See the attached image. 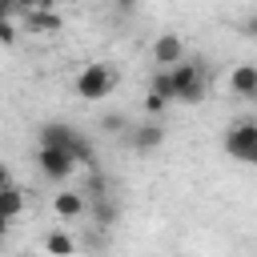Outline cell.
Returning a JSON list of instances; mask_svg holds the SVG:
<instances>
[{
  "instance_id": "6da1fadb",
  "label": "cell",
  "mask_w": 257,
  "mask_h": 257,
  "mask_svg": "<svg viewBox=\"0 0 257 257\" xmlns=\"http://www.w3.org/2000/svg\"><path fill=\"white\" fill-rule=\"evenodd\" d=\"M40 149H60V153H68L76 165H88V161H92V145H88L72 124H56V120L40 124Z\"/></svg>"
},
{
  "instance_id": "7a4b0ae2",
  "label": "cell",
  "mask_w": 257,
  "mask_h": 257,
  "mask_svg": "<svg viewBox=\"0 0 257 257\" xmlns=\"http://www.w3.org/2000/svg\"><path fill=\"white\" fill-rule=\"evenodd\" d=\"M169 84H173V100H181V104L205 100V72L197 60H181L177 68H169Z\"/></svg>"
},
{
  "instance_id": "3957f363",
  "label": "cell",
  "mask_w": 257,
  "mask_h": 257,
  "mask_svg": "<svg viewBox=\"0 0 257 257\" xmlns=\"http://www.w3.org/2000/svg\"><path fill=\"white\" fill-rule=\"evenodd\" d=\"M112 84H116V72H112V64H100V60L84 64L76 72V80H72V88H76L80 100H100V96L112 92Z\"/></svg>"
},
{
  "instance_id": "277c9868",
  "label": "cell",
  "mask_w": 257,
  "mask_h": 257,
  "mask_svg": "<svg viewBox=\"0 0 257 257\" xmlns=\"http://www.w3.org/2000/svg\"><path fill=\"white\" fill-rule=\"evenodd\" d=\"M225 153L237 157V161H257V124L253 120H237L229 133H225Z\"/></svg>"
},
{
  "instance_id": "5b68a950",
  "label": "cell",
  "mask_w": 257,
  "mask_h": 257,
  "mask_svg": "<svg viewBox=\"0 0 257 257\" xmlns=\"http://www.w3.org/2000/svg\"><path fill=\"white\" fill-rule=\"evenodd\" d=\"M36 165H40V173H44L48 181H64V177L76 169V161H72L68 153H60V149H36Z\"/></svg>"
},
{
  "instance_id": "8992f818",
  "label": "cell",
  "mask_w": 257,
  "mask_h": 257,
  "mask_svg": "<svg viewBox=\"0 0 257 257\" xmlns=\"http://www.w3.org/2000/svg\"><path fill=\"white\" fill-rule=\"evenodd\" d=\"M173 104V84H169V68H161L153 80H149V96H145V112L149 116H157V112H165Z\"/></svg>"
},
{
  "instance_id": "52a82bcc",
  "label": "cell",
  "mask_w": 257,
  "mask_h": 257,
  "mask_svg": "<svg viewBox=\"0 0 257 257\" xmlns=\"http://www.w3.org/2000/svg\"><path fill=\"white\" fill-rule=\"evenodd\" d=\"M153 60L177 68V64L185 60V44H181V36H177V32H161V36L153 40Z\"/></svg>"
},
{
  "instance_id": "ba28073f",
  "label": "cell",
  "mask_w": 257,
  "mask_h": 257,
  "mask_svg": "<svg viewBox=\"0 0 257 257\" xmlns=\"http://www.w3.org/2000/svg\"><path fill=\"white\" fill-rule=\"evenodd\" d=\"M28 28L32 32H60L64 28V16L52 12L48 4H36V8H28Z\"/></svg>"
},
{
  "instance_id": "9c48e42d",
  "label": "cell",
  "mask_w": 257,
  "mask_h": 257,
  "mask_svg": "<svg viewBox=\"0 0 257 257\" xmlns=\"http://www.w3.org/2000/svg\"><path fill=\"white\" fill-rule=\"evenodd\" d=\"M229 84H233V92H237V96L253 100V96H257V64H237V68H233V76H229Z\"/></svg>"
},
{
  "instance_id": "30bf717a",
  "label": "cell",
  "mask_w": 257,
  "mask_h": 257,
  "mask_svg": "<svg viewBox=\"0 0 257 257\" xmlns=\"http://www.w3.org/2000/svg\"><path fill=\"white\" fill-rule=\"evenodd\" d=\"M161 141H165V128H161L157 120L133 128V149H137V153H153V149H161Z\"/></svg>"
},
{
  "instance_id": "8fae6325",
  "label": "cell",
  "mask_w": 257,
  "mask_h": 257,
  "mask_svg": "<svg viewBox=\"0 0 257 257\" xmlns=\"http://www.w3.org/2000/svg\"><path fill=\"white\" fill-rule=\"evenodd\" d=\"M52 213L64 217V221H76V217L84 213V197H80V193H56V197H52Z\"/></svg>"
},
{
  "instance_id": "7c38bea8",
  "label": "cell",
  "mask_w": 257,
  "mask_h": 257,
  "mask_svg": "<svg viewBox=\"0 0 257 257\" xmlns=\"http://www.w3.org/2000/svg\"><path fill=\"white\" fill-rule=\"evenodd\" d=\"M20 213H24V193H20L16 185L0 189V217H4V221H12V217H20Z\"/></svg>"
},
{
  "instance_id": "4fadbf2b",
  "label": "cell",
  "mask_w": 257,
  "mask_h": 257,
  "mask_svg": "<svg viewBox=\"0 0 257 257\" xmlns=\"http://www.w3.org/2000/svg\"><path fill=\"white\" fill-rule=\"evenodd\" d=\"M44 249H48V257H72V253H76V241H72L64 229H56V233L44 237Z\"/></svg>"
},
{
  "instance_id": "5bb4252c",
  "label": "cell",
  "mask_w": 257,
  "mask_h": 257,
  "mask_svg": "<svg viewBox=\"0 0 257 257\" xmlns=\"http://www.w3.org/2000/svg\"><path fill=\"white\" fill-rule=\"evenodd\" d=\"M92 213H96V221H100V225H112V217H116V209L104 201V193H96V209H92Z\"/></svg>"
},
{
  "instance_id": "9a60e30c",
  "label": "cell",
  "mask_w": 257,
  "mask_h": 257,
  "mask_svg": "<svg viewBox=\"0 0 257 257\" xmlns=\"http://www.w3.org/2000/svg\"><path fill=\"white\" fill-rule=\"evenodd\" d=\"M0 44H16V24H12V20L0 24Z\"/></svg>"
},
{
  "instance_id": "2e32d148",
  "label": "cell",
  "mask_w": 257,
  "mask_h": 257,
  "mask_svg": "<svg viewBox=\"0 0 257 257\" xmlns=\"http://www.w3.org/2000/svg\"><path fill=\"white\" fill-rule=\"evenodd\" d=\"M104 128H108V133H120V128H124V120H120V116H108V120H104Z\"/></svg>"
},
{
  "instance_id": "e0dca14e",
  "label": "cell",
  "mask_w": 257,
  "mask_h": 257,
  "mask_svg": "<svg viewBox=\"0 0 257 257\" xmlns=\"http://www.w3.org/2000/svg\"><path fill=\"white\" fill-rule=\"evenodd\" d=\"M8 16H12V4H8V0H0V24H4Z\"/></svg>"
},
{
  "instance_id": "ac0fdd59",
  "label": "cell",
  "mask_w": 257,
  "mask_h": 257,
  "mask_svg": "<svg viewBox=\"0 0 257 257\" xmlns=\"http://www.w3.org/2000/svg\"><path fill=\"white\" fill-rule=\"evenodd\" d=\"M8 185H12V177H8V169L0 165V189H8Z\"/></svg>"
},
{
  "instance_id": "d6986e66",
  "label": "cell",
  "mask_w": 257,
  "mask_h": 257,
  "mask_svg": "<svg viewBox=\"0 0 257 257\" xmlns=\"http://www.w3.org/2000/svg\"><path fill=\"white\" fill-rule=\"evenodd\" d=\"M4 233H8V221H4V217H0V237H4Z\"/></svg>"
}]
</instances>
